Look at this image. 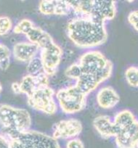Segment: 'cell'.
I'll use <instances>...</instances> for the list:
<instances>
[{
    "label": "cell",
    "mask_w": 138,
    "mask_h": 148,
    "mask_svg": "<svg viewBox=\"0 0 138 148\" xmlns=\"http://www.w3.org/2000/svg\"><path fill=\"white\" fill-rule=\"evenodd\" d=\"M113 65L102 52L90 50L82 54L77 62L68 67L65 76L87 96L111 76Z\"/></svg>",
    "instance_id": "obj_1"
},
{
    "label": "cell",
    "mask_w": 138,
    "mask_h": 148,
    "mask_svg": "<svg viewBox=\"0 0 138 148\" xmlns=\"http://www.w3.org/2000/svg\"><path fill=\"white\" fill-rule=\"evenodd\" d=\"M66 32L76 46L90 49L104 45L108 39L106 23L87 16H79L68 23Z\"/></svg>",
    "instance_id": "obj_2"
},
{
    "label": "cell",
    "mask_w": 138,
    "mask_h": 148,
    "mask_svg": "<svg viewBox=\"0 0 138 148\" xmlns=\"http://www.w3.org/2000/svg\"><path fill=\"white\" fill-rule=\"evenodd\" d=\"M68 2L71 10L80 16H87L104 23L113 20L116 15V2L113 0H75Z\"/></svg>",
    "instance_id": "obj_3"
},
{
    "label": "cell",
    "mask_w": 138,
    "mask_h": 148,
    "mask_svg": "<svg viewBox=\"0 0 138 148\" xmlns=\"http://www.w3.org/2000/svg\"><path fill=\"white\" fill-rule=\"evenodd\" d=\"M8 139L9 148H61L58 140L43 132L28 130L3 132Z\"/></svg>",
    "instance_id": "obj_4"
},
{
    "label": "cell",
    "mask_w": 138,
    "mask_h": 148,
    "mask_svg": "<svg viewBox=\"0 0 138 148\" xmlns=\"http://www.w3.org/2000/svg\"><path fill=\"white\" fill-rule=\"evenodd\" d=\"M31 124V116L26 109L0 104V126L5 132H25L29 130Z\"/></svg>",
    "instance_id": "obj_5"
},
{
    "label": "cell",
    "mask_w": 138,
    "mask_h": 148,
    "mask_svg": "<svg viewBox=\"0 0 138 148\" xmlns=\"http://www.w3.org/2000/svg\"><path fill=\"white\" fill-rule=\"evenodd\" d=\"M55 97L60 108L65 114L79 113L87 105V95L75 84L60 89Z\"/></svg>",
    "instance_id": "obj_6"
},
{
    "label": "cell",
    "mask_w": 138,
    "mask_h": 148,
    "mask_svg": "<svg viewBox=\"0 0 138 148\" xmlns=\"http://www.w3.org/2000/svg\"><path fill=\"white\" fill-rule=\"evenodd\" d=\"M55 95V92L52 87L42 86L27 96V103L30 108L35 110L47 115H54L58 111Z\"/></svg>",
    "instance_id": "obj_7"
},
{
    "label": "cell",
    "mask_w": 138,
    "mask_h": 148,
    "mask_svg": "<svg viewBox=\"0 0 138 148\" xmlns=\"http://www.w3.org/2000/svg\"><path fill=\"white\" fill-rule=\"evenodd\" d=\"M62 55L63 51L55 42L41 49L39 58L42 61L44 73L48 76H54L56 73L61 62Z\"/></svg>",
    "instance_id": "obj_8"
},
{
    "label": "cell",
    "mask_w": 138,
    "mask_h": 148,
    "mask_svg": "<svg viewBox=\"0 0 138 148\" xmlns=\"http://www.w3.org/2000/svg\"><path fill=\"white\" fill-rule=\"evenodd\" d=\"M83 126L82 122L76 119L61 120L54 126L52 137L57 139H71L82 133Z\"/></svg>",
    "instance_id": "obj_9"
},
{
    "label": "cell",
    "mask_w": 138,
    "mask_h": 148,
    "mask_svg": "<svg viewBox=\"0 0 138 148\" xmlns=\"http://www.w3.org/2000/svg\"><path fill=\"white\" fill-rule=\"evenodd\" d=\"M117 148H138V120L121 129L115 136Z\"/></svg>",
    "instance_id": "obj_10"
},
{
    "label": "cell",
    "mask_w": 138,
    "mask_h": 148,
    "mask_svg": "<svg viewBox=\"0 0 138 148\" xmlns=\"http://www.w3.org/2000/svg\"><path fill=\"white\" fill-rule=\"evenodd\" d=\"M19 85L21 94L28 96L38 88L49 86V76L44 72L36 76L27 74L21 79Z\"/></svg>",
    "instance_id": "obj_11"
},
{
    "label": "cell",
    "mask_w": 138,
    "mask_h": 148,
    "mask_svg": "<svg viewBox=\"0 0 138 148\" xmlns=\"http://www.w3.org/2000/svg\"><path fill=\"white\" fill-rule=\"evenodd\" d=\"M40 48L29 42H21L15 44L12 48V55L15 60L28 62L36 57Z\"/></svg>",
    "instance_id": "obj_12"
},
{
    "label": "cell",
    "mask_w": 138,
    "mask_h": 148,
    "mask_svg": "<svg viewBox=\"0 0 138 148\" xmlns=\"http://www.w3.org/2000/svg\"><path fill=\"white\" fill-rule=\"evenodd\" d=\"M96 101L98 106L102 109H112L119 104L120 97L111 86H103L97 93Z\"/></svg>",
    "instance_id": "obj_13"
},
{
    "label": "cell",
    "mask_w": 138,
    "mask_h": 148,
    "mask_svg": "<svg viewBox=\"0 0 138 148\" xmlns=\"http://www.w3.org/2000/svg\"><path fill=\"white\" fill-rule=\"evenodd\" d=\"M92 123L97 132L103 139L115 137L119 132L117 127L108 116L100 115L97 116L93 120Z\"/></svg>",
    "instance_id": "obj_14"
},
{
    "label": "cell",
    "mask_w": 138,
    "mask_h": 148,
    "mask_svg": "<svg viewBox=\"0 0 138 148\" xmlns=\"http://www.w3.org/2000/svg\"><path fill=\"white\" fill-rule=\"evenodd\" d=\"M25 36L27 37L28 42L37 45L40 49L55 42L49 33L46 32L40 27H37L36 25H34L30 30Z\"/></svg>",
    "instance_id": "obj_15"
},
{
    "label": "cell",
    "mask_w": 138,
    "mask_h": 148,
    "mask_svg": "<svg viewBox=\"0 0 138 148\" xmlns=\"http://www.w3.org/2000/svg\"><path fill=\"white\" fill-rule=\"evenodd\" d=\"M136 121V117L132 111L129 110H123L115 116L113 119V123L119 131L121 129H123L134 123Z\"/></svg>",
    "instance_id": "obj_16"
},
{
    "label": "cell",
    "mask_w": 138,
    "mask_h": 148,
    "mask_svg": "<svg viewBox=\"0 0 138 148\" xmlns=\"http://www.w3.org/2000/svg\"><path fill=\"white\" fill-rule=\"evenodd\" d=\"M56 0H42L39 2V10L45 15H55Z\"/></svg>",
    "instance_id": "obj_17"
},
{
    "label": "cell",
    "mask_w": 138,
    "mask_h": 148,
    "mask_svg": "<svg viewBox=\"0 0 138 148\" xmlns=\"http://www.w3.org/2000/svg\"><path fill=\"white\" fill-rule=\"evenodd\" d=\"M10 63V50L7 46L0 43V68L6 71Z\"/></svg>",
    "instance_id": "obj_18"
},
{
    "label": "cell",
    "mask_w": 138,
    "mask_h": 148,
    "mask_svg": "<svg viewBox=\"0 0 138 148\" xmlns=\"http://www.w3.org/2000/svg\"><path fill=\"white\" fill-rule=\"evenodd\" d=\"M26 69L27 72L28 73V74L32 75V76H36L41 73H43V66H42L40 58L35 57L33 58L30 62H28Z\"/></svg>",
    "instance_id": "obj_19"
},
{
    "label": "cell",
    "mask_w": 138,
    "mask_h": 148,
    "mask_svg": "<svg viewBox=\"0 0 138 148\" xmlns=\"http://www.w3.org/2000/svg\"><path fill=\"white\" fill-rule=\"evenodd\" d=\"M125 78L129 86L138 87V67H129L125 71Z\"/></svg>",
    "instance_id": "obj_20"
},
{
    "label": "cell",
    "mask_w": 138,
    "mask_h": 148,
    "mask_svg": "<svg viewBox=\"0 0 138 148\" xmlns=\"http://www.w3.org/2000/svg\"><path fill=\"white\" fill-rule=\"evenodd\" d=\"M34 26V23L31 20L23 19L14 27L13 31L15 34L26 35Z\"/></svg>",
    "instance_id": "obj_21"
},
{
    "label": "cell",
    "mask_w": 138,
    "mask_h": 148,
    "mask_svg": "<svg viewBox=\"0 0 138 148\" xmlns=\"http://www.w3.org/2000/svg\"><path fill=\"white\" fill-rule=\"evenodd\" d=\"M12 28V23L8 16H0V36L8 34Z\"/></svg>",
    "instance_id": "obj_22"
},
{
    "label": "cell",
    "mask_w": 138,
    "mask_h": 148,
    "mask_svg": "<svg viewBox=\"0 0 138 148\" xmlns=\"http://www.w3.org/2000/svg\"><path fill=\"white\" fill-rule=\"evenodd\" d=\"M128 21L132 27L138 31V10L131 12L128 15Z\"/></svg>",
    "instance_id": "obj_23"
},
{
    "label": "cell",
    "mask_w": 138,
    "mask_h": 148,
    "mask_svg": "<svg viewBox=\"0 0 138 148\" xmlns=\"http://www.w3.org/2000/svg\"><path fill=\"white\" fill-rule=\"evenodd\" d=\"M65 147L66 148H85L84 142L77 137L69 139Z\"/></svg>",
    "instance_id": "obj_24"
},
{
    "label": "cell",
    "mask_w": 138,
    "mask_h": 148,
    "mask_svg": "<svg viewBox=\"0 0 138 148\" xmlns=\"http://www.w3.org/2000/svg\"><path fill=\"white\" fill-rule=\"evenodd\" d=\"M0 148H9L8 139L4 133H0Z\"/></svg>",
    "instance_id": "obj_25"
},
{
    "label": "cell",
    "mask_w": 138,
    "mask_h": 148,
    "mask_svg": "<svg viewBox=\"0 0 138 148\" xmlns=\"http://www.w3.org/2000/svg\"><path fill=\"white\" fill-rule=\"evenodd\" d=\"M11 87H12V91H13V92L15 94H16V95H20V94H21V89H20V85L18 82H14V83H12Z\"/></svg>",
    "instance_id": "obj_26"
},
{
    "label": "cell",
    "mask_w": 138,
    "mask_h": 148,
    "mask_svg": "<svg viewBox=\"0 0 138 148\" xmlns=\"http://www.w3.org/2000/svg\"><path fill=\"white\" fill-rule=\"evenodd\" d=\"M2 92V84L0 83V95H1Z\"/></svg>",
    "instance_id": "obj_27"
}]
</instances>
